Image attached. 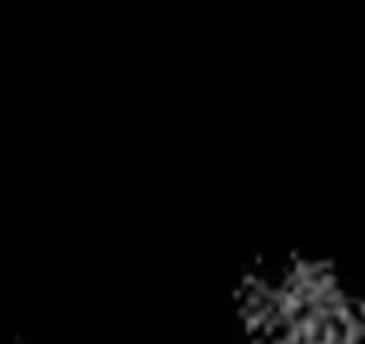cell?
I'll return each instance as SVG.
<instances>
[{
    "label": "cell",
    "mask_w": 365,
    "mask_h": 344,
    "mask_svg": "<svg viewBox=\"0 0 365 344\" xmlns=\"http://www.w3.org/2000/svg\"><path fill=\"white\" fill-rule=\"evenodd\" d=\"M242 344H365V296L339 266L304 251L245 261L231 288Z\"/></svg>",
    "instance_id": "1"
}]
</instances>
